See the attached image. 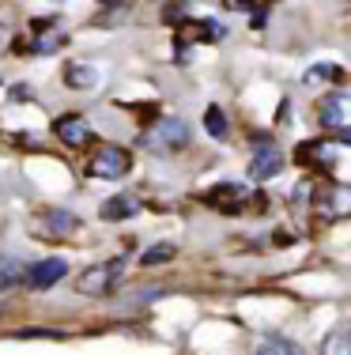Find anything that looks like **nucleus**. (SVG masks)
Listing matches in <instances>:
<instances>
[{
  "mask_svg": "<svg viewBox=\"0 0 351 355\" xmlns=\"http://www.w3.org/2000/svg\"><path fill=\"white\" fill-rule=\"evenodd\" d=\"M132 171V155L125 148H98L95 155L87 159V174L91 178H106V182H114V178H125Z\"/></svg>",
  "mask_w": 351,
  "mask_h": 355,
  "instance_id": "1",
  "label": "nucleus"
},
{
  "mask_svg": "<svg viewBox=\"0 0 351 355\" xmlns=\"http://www.w3.org/2000/svg\"><path fill=\"white\" fill-rule=\"evenodd\" d=\"M321 125L329 132H336L340 144L348 140V129H351V98L344 95V91H329V95L321 98Z\"/></svg>",
  "mask_w": 351,
  "mask_h": 355,
  "instance_id": "2",
  "label": "nucleus"
},
{
  "mask_svg": "<svg viewBox=\"0 0 351 355\" xmlns=\"http://www.w3.org/2000/svg\"><path fill=\"white\" fill-rule=\"evenodd\" d=\"M69 276V261L64 257H46V261H35V265L23 268V284L35 287V291H49V287H57Z\"/></svg>",
  "mask_w": 351,
  "mask_h": 355,
  "instance_id": "3",
  "label": "nucleus"
},
{
  "mask_svg": "<svg viewBox=\"0 0 351 355\" xmlns=\"http://www.w3.org/2000/svg\"><path fill=\"white\" fill-rule=\"evenodd\" d=\"M117 272H121V261H106V265H91L87 272H80V280H76V291H80V295H91V299H98V295H110V287L117 284Z\"/></svg>",
  "mask_w": 351,
  "mask_h": 355,
  "instance_id": "4",
  "label": "nucleus"
},
{
  "mask_svg": "<svg viewBox=\"0 0 351 355\" xmlns=\"http://www.w3.org/2000/svg\"><path fill=\"white\" fill-rule=\"evenodd\" d=\"M287 166V159H283V151L276 148V144H261V148L253 151V159H249V178L253 182H269Z\"/></svg>",
  "mask_w": 351,
  "mask_h": 355,
  "instance_id": "5",
  "label": "nucleus"
},
{
  "mask_svg": "<svg viewBox=\"0 0 351 355\" xmlns=\"http://www.w3.org/2000/svg\"><path fill=\"white\" fill-rule=\"evenodd\" d=\"M147 144L152 148H159V151H166V148H186L189 144V125L181 121V117H170V121H159L155 125V132L147 137Z\"/></svg>",
  "mask_w": 351,
  "mask_h": 355,
  "instance_id": "6",
  "label": "nucleus"
},
{
  "mask_svg": "<svg viewBox=\"0 0 351 355\" xmlns=\"http://www.w3.org/2000/svg\"><path fill=\"white\" fill-rule=\"evenodd\" d=\"M76 223H80V219L72 216V212L49 208V212H42V216L35 219V231H38V234H49V239H61V234H72V231H76Z\"/></svg>",
  "mask_w": 351,
  "mask_h": 355,
  "instance_id": "7",
  "label": "nucleus"
},
{
  "mask_svg": "<svg viewBox=\"0 0 351 355\" xmlns=\"http://www.w3.org/2000/svg\"><path fill=\"white\" fill-rule=\"evenodd\" d=\"M53 129H57V137H61L64 144H69V148H83V144L91 140V125L83 121L80 114H64L61 121L53 125Z\"/></svg>",
  "mask_w": 351,
  "mask_h": 355,
  "instance_id": "8",
  "label": "nucleus"
},
{
  "mask_svg": "<svg viewBox=\"0 0 351 355\" xmlns=\"http://www.w3.org/2000/svg\"><path fill=\"white\" fill-rule=\"evenodd\" d=\"M98 216H102L106 223H121V219L136 216V200H132V197H110V200H102Z\"/></svg>",
  "mask_w": 351,
  "mask_h": 355,
  "instance_id": "9",
  "label": "nucleus"
},
{
  "mask_svg": "<svg viewBox=\"0 0 351 355\" xmlns=\"http://www.w3.org/2000/svg\"><path fill=\"white\" fill-rule=\"evenodd\" d=\"M317 208H321V216H329V219H344L348 216V189L344 185H332L329 200H317Z\"/></svg>",
  "mask_w": 351,
  "mask_h": 355,
  "instance_id": "10",
  "label": "nucleus"
},
{
  "mask_svg": "<svg viewBox=\"0 0 351 355\" xmlns=\"http://www.w3.org/2000/svg\"><path fill=\"white\" fill-rule=\"evenodd\" d=\"M253 355H306V352L295 340H287V336H264Z\"/></svg>",
  "mask_w": 351,
  "mask_h": 355,
  "instance_id": "11",
  "label": "nucleus"
},
{
  "mask_svg": "<svg viewBox=\"0 0 351 355\" xmlns=\"http://www.w3.org/2000/svg\"><path fill=\"white\" fill-rule=\"evenodd\" d=\"M23 261L19 257H8V253H0V291H8V287H15L23 280Z\"/></svg>",
  "mask_w": 351,
  "mask_h": 355,
  "instance_id": "12",
  "label": "nucleus"
},
{
  "mask_svg": "<svg viewBox=\"0 0 351 355\" xmlns=\"http://www.w3.org/2000/svg\"><path fill=\"white\" fill-rule=\"evenodd\" d=\"M321 355H351V333H348V325L332 329V333L325 336V344H321Z\"/></svg>",
  "mask_w": 351,
  "mask_h": 355,
  "instance_id": "13",
  "label": "nucleus"
},
{
  "mask_svg": "<svg viewBox=\"0 0 351 355\" xmlns=\"http://www.w3.org/2000/svg\"><path fill=\"white\" fill-rule=\"evenodd\" d=\"M64 83H69V87H95L98 72L87 69V64H69V69H64Z\"/></svg>",
  "mask_w": 351,
  "mask_h": 355,
  "instance_id": "14",
  "label": "nucleus"
},
{
  "mask_svg": "<svg viewBox=\"0 0 351 355\" xmlns=\"http://www.w3.org/2000/svg\"><path fill=\"white\" fill-rule=\"evenodd\" d=\"M204 129H208V137H215V140H227V117H223V110L219 106H208V114H204Z\"/></svg>",
  "mask_w": 351,
  "mask_h": 355,
  "instance_id": "15",
  "label": "nucleus"
},
{
  "mask_svg": "<svg viewBox=\"0 0 351 355\" xmlns=\"http://www.w3.org/2000/svg\"><path fill=\"white\" fill-rule=\"evenodd\" d=\"M336 80H344V69L340 64H314L310 72H306V83H336Z\"/></svg>",
  "mask_w": 351,
  "mask_h": 355,
  "instance_id": "16",
  "label": "nucleus"
},
{
  "mask_svg": "<svg viewBox=\"0 0 351 355\" xmlns=\"http://www.w3.org/2000/svg\"><path fill=\"white\" fill-rule=\"evenodd\" d=\"M174 257V246H166V242H159L155 250H147L144 257H140V265H163V261Z\"/></svg>",
  "mask_w": 351,
  "mask_h": 355,
  "instance_id": "17",
  "label": "nucleus"
},
{
  "mask_svg": "<svg viewBox=\"0 0 351 355\" xmlns=\"http://www.w3.org/2000/svg\"><path fill=\"white\" fill-rule=\"evenodd\" d=\"M64 42H69L64 35H53V38H38V42H35V49H61Z\"/></svg>",
  "mask_w": 351,
  "mask_h": 355,
  "instance_id": "18",
  "label": "nucleus"
},
{
  "mask_svg": "<svg viewBox=\"0 0 351 355\" xmlns=\"http://www.w3.org/2000/svg\"><path fill=\"white\" fill-rule=\"evenodd\" d=\"M0 46H4V23H0Z\"/></svg>",
  "mask_w": 351,
  "mask_h": 355,
  "instance_id": "19",
  "label": "nucleus"
}]
</instances>
